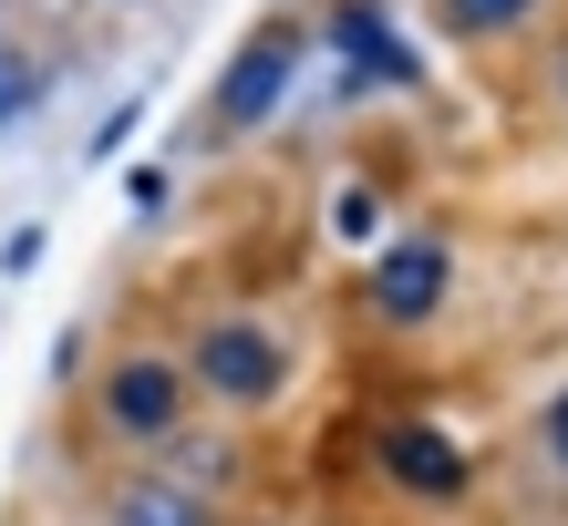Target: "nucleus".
Instances as JSON below:
<instances>
[{
    "mask_svg": "<svg viewBox=\"0 0 568 526\" xmlns=\"http://www.w3.org/2000/svg\"><path fill=\"white\" fill-rule=\"evenodd\" d=\"M186 382L207 392L217 413H270L290 392V341L270 320H248V310H217V320H196V341H186Z\"/></svg>",
    "mask_w": 568,
    "mask_h": 526,
    "instance_id": "nucleus-1",
    "label": "nucleus"
},
{
    "mask_svg": "<svg viewBox=\"0 0 568 526\" xmlns=\"http://www.w3.org/2000/svg\"><path fill=\"white\" fill-rule=\"evenodd\" d=\"M300 62H311V31H300V21H258L248 42L227 52L217 93H207V135H217V145H227V135H258V124L290 104Z\"/></svg>",
    "mask_w": 568,
    "mask_h": 526,
    "instance_id": "nucleus-2",
    "label": "nucleus"
},
{
    "mask_svg": "<svg viewBox=\"0 0 568 526\" xmlns=\"http://www.w3.org/2000/svg\"><path fill=\"white\" fill-rule=\"evenodd\" d=\"M455 300V238L445 227H414V238H383L373 269H362V310L383 331H424L434 310Z\"/></svg>",
    "mask_w": 568,
    "mask_h": 526,
    "instance_id": "nucleus-3",
    "label": "nucleus"
},
{
    "mask_svg": "<svg viewBox=\"0 0 568 526\" xmlns=\"http://www.w3.org/2000/svg\"><path fill=\"white\" fill-rule=\"evenodd\" d=\"M186 403H196V382H186V361H165V351H114L104 382H93V413H104L114 444H176Z\"/></svg>",
    "mask_w": 568,
    "mask_h": 526,
    "instance_id": "nucleus-4",
    "label": "nucleus"
},
{
    "mask_svg": "<svg viewBox=\"0 0 568 526\" xmlns=\"http://www.w3.org/2000/svg\"><path fill=\"white\" fill-rule=\"evenodd\" d=\"M373 465H383V485H404V496H424V506H455L465 485H476V454H465L445 423H383Z\"/></svg>",
    "mask_w": 568,
    "mask_h": 526,
    "instance_id": "nucleus-5",
    "label": "nucleus"
},
{
    "mask_svg": "<svg viewBox=\"0 0 568 526\" xmlns=\"http://www.w3.org/2000/svg\"><path fill=\"white\" fill-rule=\"evenodd\" d=\"M321 42L342 52V73H352V83H383V93H414V83H424V52L404 42V31H393V11H383V0H342Z\"/></svg>",
    "mask_w": 568,
    "mask_h": 526,
    "instance_id": "nucleus-6",
    "label": "nucleus"
},
{
    "mask_svg": "<svg viewBox=\"0 0 568 526\" xmlns=\"http://www.w3.org/2000/svg\"><path fill=\"white\" fill-rule=\"evenodd\" d=\"M114 526H217V506L186 475H135V485H114Z\"/></svg>",
    "mask_w": 568,
    "mask_h": 526,
    "instance_id": "nucleus-7",
    "label": "nucleus"
},
{
    "mask_svg": "<svg viewBox=\"0 0 568 526\" xmlns=\"http://www.w3.org/2000/svg\"><path fill=\"white\" fill-rule=\"evenodd\" d=\"M434 21H445L455 42H496V31H527V21H538V0H434Z\"/></svg>",
    "mask_w": 568,
    "mask_h": 526,
    "instance_id": "nucleus-8",
    "label": "nucleus"
},
{
    "mask_svg": "<svg viewBox=\"0 0 568 526\" xmlns=\"http://www.w3.org/2000/svg\"><path fill=\"white\" fill-rule=\"evenodd\" d=\"M42 93H52V73H42V62H31V52H0V124H21L31 104H42Z\"/></svg>",
    "mask_w": 568,
    "mask_h": 526,
    "instance_id": "nucleus-9",
    "label": "nucleus"
},
{
    "mask_svg": "<svg viewBox=\"0 0 568 526\" xmlns=\"http://www.w3.org/2000/svg\"><path fill=\"white\" fill-rule=\"evenodd\" d=\"M331 238L373 248V238H383V196H373V186H342V196H331Z\"/></svg>",
    "mask_w": 568,
    "mask_h": 526,
    "instance_id": "nucleus-10",
    "label": "nucleus"
},
{
    "mask_svg": "<svg viewBox=\"0 0 568 526\" xmlns=\"http://www.w3.org/2000/svg\"><path fill=\"white\" fill-rule=\"evenodd\" d=\"M538 444H548V465H558V475H568V382H558V403H548V413H538Z\"/></svg>",
    "mask_w": 568,
    "mask_h": 526,
    "instance_id": "nucleus-11",
    "label": "nucleus"
},
{
    "mask_svg": "<svg viewBox=\"0 0 568 526\" xmlns=\"http://www.w3.org/2000/svg\"><path fill=\"white\" fill-rule=\"evenodd\" d=\"M0 269H11V279L42 269V227H11V238H0Z\"/></svg>",
    "mask_w": 568,
    "mask_h": 526,
    "instance_id": "nucleus-12",
    "label": "nucleus"
},
{
    "mask_svg": "<svg viewBox=\"0 0 568 526\" xmlns=\"http://www.w3.org/2000/svg\"><path fill=\"white\" fill-rule=\"evenodd\" d=\"M135 114H145V104H114V114H104V135H93V166H114V145L135 135Z\"/></svg>",
    "mask_w": 568,
    "mask_h": 526,
    "instance_id": "nucleus-13",
    "label": "nucleus"
},
{
    "mask_svg": "<svg viewBox=\"0 0 568 526\" xmlns=\"http://www.w3.org/2000/svg\"><path fill=\"white\" fill-rule=\"evenodd\" d=\"M558 104H568V52H558Z\"/></svg>",
    "mask_w": 568,
    "mask_h": 526,
    "instance_id": "nucleus-14",
    "label": "nucleus"
}]
</instances>
